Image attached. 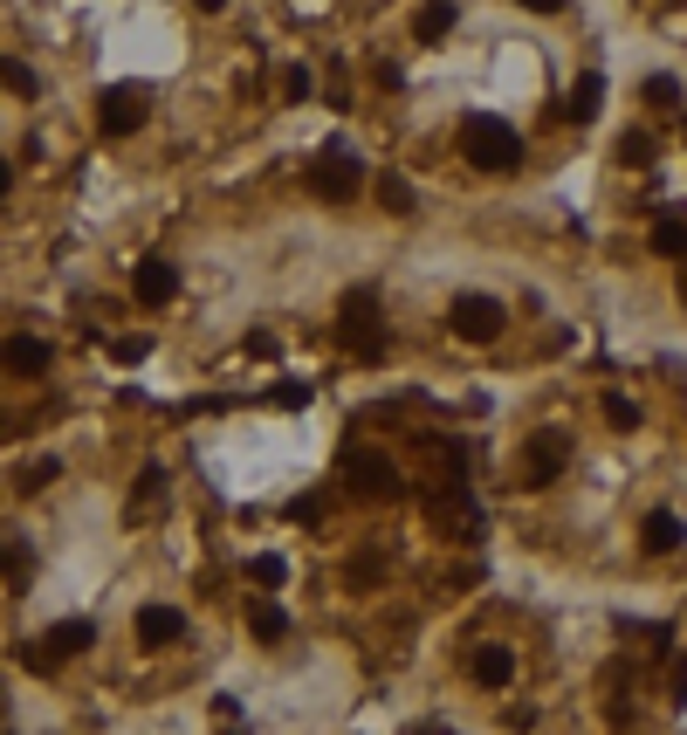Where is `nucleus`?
Returning <instances> with one entry per match:
<instances>
[{
  "mask_svg": "<svg viewBox=\"0 0 687 735\" xmlns=\"http://www.w3.org/2000/svg\"><path fill=\"white\" fill-rule=\"evenodd\" d=\"M337 481H344L358 502H399V495H405L399 461H392V453H378V447H344V453H337Z\"/></svg>",
  "mask_w": 687,
  "mask_h": 735,
  "instance_id": "obj_1",
  "label": "nucleus"
},
{
  "mask_svg": "<svg viewBox=\"0 0 687 735\" xmlns=\"http://www.w3.org/2000/svg\"><path fill=\"white\" fill-rule=\"evenodd\" d=\"M461 151H468V165H481V172H508L523 159V138L508 131L502 117L474 111V117H461Z\"/></svg>",
  "mask_w": 687,
  "mask_h": 735,
  "instance_id": "obj_2",
  "label": "nucleus"
},
{
  "mask_svg": "<svg viewBox=\"0 0 687 735\" xmlns=\"http://www.w3.org/2000/svg\"><path fill=\"white\" fill-rule=\"evenodd\" d=\"M337 337L358 351V358H386V317H378V289H344L337 302Z\"/></svg>",
  "mask_w": 687,
  "mask_h": 735,
  "instance_id": "obj_3",
  "label": "nucleus"
},
{
  "mask_svg": "<svg viewBox=\"0 0 687 735\" xmlns=\"http://www.w3.org/2000/svg\"><path fill=\"white\" fill-rule=\"evenodd\" d=\"M420 502H426V516H434V529L440 537H454V543H481V509H474V495H468V481H440V489H420Z\"/></svg>",
  "mask_w": 687,
  "mask_h": 735,
  "instance_id": "obj_4",
  "label": "nucleus"
},
{
  "mask_svg": "<svg viewBox=\"0 0 687 735\" xmlns=\"http://www.w3.org/2000/svg\"><path fill=\"white\" fill-rule=\"evenodd\" d=\"M310 193L317 199H330V207H344V199H358V186H365V165H358V151L351 145H323L317 159H310Z\"/></svg>",
  "mask_w": 687,
  "mask_h": 735,
  "instance_id": "obj_5",
  "label": "nucleus"
},
{
  "mask_svg": "<svg viewBox=\"0 0 687 735\" xmlns=\"http://www.w3.org/2000/svg\"><path fill=\"white\" fill-rule=\"evenodd\" d=\"M447 331L461 337V344H495V337L508 331V310H502L495 296L468 289V296H454V302H447Z\"/></svg>",
  "mask_w": 687,
  "mask_h": 735,
  "instance_id": "obj_6",
  "label": "nucleus"
},
{
  "mask_svg": "<svg viewBox=\"0 0 687 735\" xmlns=\"http://www.w3.org/2000/svg\"><path fill=\"white\" fill-rule=\"evenodd\" d=\"M564 468H571V440L550 426V434H529V440H523L516 481H523V489H550V481H564Z\"/></svg>",
  "mask_w": 687,
  "mask_h": 735,
  "instance_id": "obj_7",
  "label": "nucleus"
},
{
  "mask_svg": "<svg viewBox=\"0 0 687 735\" xmlns=\"http://www.w3.org/2000/svg\"><path fill=\"white\" fill-rule=\"evenodd\" d=\"M145 117H151V96H145V83H117V90H104V96H96V131H104V138H131Z\"/></svg>",
  "mask_w": 687,
  "mask_h": 735,
  "instance_id": "obj_8",
  "label": "nucleus"
},
{
  "mask_svg": "<svg viewBox=\"0 0 687 735\" xmlns=\"http://www.w3.org/2000/svg\"><path fill=\"white\" fill-rule=\"evenodd\" d=\"M131 640L138 646H180L186 640V612H180V605H138Z\"/></svg>",
  "mask_w": 687,
  "mask_h": 735,
  "instance_id": "obj_9",
  "label": "nucleus"
},
{
  "mask_svg": "<svg viewBox=\"0 0 687 735\" xmlns=\"http://www.w3.org/2000/svg\"><path fill=\"white\" fill-rule=\"evenodd\" d=\"M131 296L145 302V310H165V302L180 296V268L159 262V255H145V262L131 268Z\"/></svg>",
  "mask_w": 687,
  "mask_h": 735,
  "instance_id": "obj_10",
  "label": "nucleus"
},
{
  "mask_svg": "<svg viewBox=\"0 0 687 735\" xmlns=\"http://www.w3.org/2000/svg\"><path fill=\"white\" fill-rule=\"evenodd\" d=\"M468 680L474 688H508V680H516V653L508 646H474L468 653Z\"/></svg>",
  "mask_w": 687,
  "mask_h": 735,
  "instance_id": "obj_11",
  "label": "nucleus"
},
{
  "mask_svg": "<svg viewBox=\"0 0 687 735\" xmlns=\"http://www.w3.org/2000/svg\"><path fill=\"white\" fill-rule=\"evenodd\" d=\"M0 371H14V378L48 371V344L42 337H0Z\"/></svg>",
  "mask_w": 687,
  "mask_h": 735,
  "instance_id": "obj_12",
  "label": "nucleus"
},
{
  "mask_svg": "<svg viewBox=\"0 0 687 735\" xmlns=\"http://www.w3.org/2000/svg\"><path fill=\"white\" fill-rule=\"evenodd\" d=\"M598 111H605V76L584 69L577 83H571V96H564V117H571V124H592Z\"/></svg>",
  "mask_w": 687,
  "mask_h": 735,
  "instance_id": "obj_13",
  "label": "nucleus"
},
{
  "mask_svg": "<svg viewBox=\"0 0 687 735\" xmlns=\"http://www.w3.org/2000/svg\"><path fill=\"white\" fill-rule=\"evenodd\" d=\"M454 21H461V8H454V0H426V8L413 14V42H426V48L447 42V35H454Z\"/></svg>",
  "mask_w": 687,
  "mask_h": 735,
  "instance_id": "obj_14",
  "label": "nucleus"
},
{
  "mask_svg": "<svg viewBox=\"0 0 687 735\" xmlns=\"http://www.w3.org/2000/svg\"><path fill=\"white\" fill-rule=\"evenodd\" d=\"M248 632H254L262 646H283V640H289V612H283V605H268V598H254V605H248Z\"/></svg>",
  "mask_w": 687,
  "mask_h": 735,
  "instance_id": "obj_15",
  "label": "nucleus"
},
{
  "mask_svg": "<svg viewBox=\"0 0 687 735\" xmlns=\"http://www.w3.org/2000/svg\"><path fill=\"white\" fill-rule=\"evenodd\" d=\"M371 199H378V207H386L392 220H405V214L420 207V199H413V186H405L399 172H378V180H371Z\"/></svg>",
  "mask_w": 687,
  "mask_h": 735,
  "instance_id": "obj_16",
  "label": "nucleus"
},
{
  "mask_svg": "<svg viewBox=\"0 0 687 735\" xmlns=\"http://www.w3.org/2000/svg\"><path fill=\"white\" fill-rule=\"evenodd\" d=\"M159 502H165V468H145L138 474V489H131V502H124V516H159Z\"/></svg>",
  "mask_w": 687,
  "mask_h": 735,
  "instance_id": "obj_17",
  "label": "nucleus"
},
{
  "mask_svg": "<svg viewBox=\"0 0 687 735\" xmlns=\"http://www.w3.org/2000/svg\"><path fill=\"white\" fill-rule=\"evenodd\" d=\"M48 646H56L62 661H69V653H90L96 646V625L90 619H56V625H48Z\"/></svg>",
  "mask_w": 687,
  "mask_h": 735,
  "instance_id": "obj_18",
  "label": "nucleus"
},
{
  "mask_svg": "<svg viewBox=\"0 0 687 735\" xmlns=\"http://www.w3.org/2000/svg\"><path fill=\"white\" fill-rule=\"evenodd\" d=\"M640 543H646L653 556L680 550V516H674V509H653V516H646V529H640Z\"/></svg>",
  "mask_w": 687,
  "mask_h": 735,
  "instance_id": "obj_19",
  "label": "nucleus"
},
{
  "mask_svg": "<svg viewBox=\"0 0 687 735\" xmlns=\"http://www.w3.org/2000/svg\"><path fill=\"white\" fill-rule=\"evenodd\" d=\"M14 667H21V674H35V680H48V674L62 667V653L48 646V640H21V646H14Z\"/></svg>",
  "mask_w": 687,
  "mask_h": 735,
  "instance_id": "obj_20",
  "label": "nucleus"
},
{
  "mask_svg": "<svg viewBox=\"0 0 687 735\" xmlns=\"http://www.w3.org/2000/svg\"><path fill=\"white\" fill-rule=\"evenodd\" d=\"M56 474H62V461H48V453H42V461H21L14 489H21V495H42V489H56Z\"/></svg>",
  "mask_w": 687,
  "mask_h": 735,
  "instance_id": "obj_21",
  "label": "nucleus"
},
{
  "mask_svg": "<svg viewBox=\"0 0 687 735\" xmlns=\"http://www.w3.org/2000/svg\"><path fill=\"white\" fill-rule=\"evenodd\" d=\"M653 255L687 262V220H653Z\"/></svg>",
  "mask_w": 687,
  "mask_h": 735,
  "instance_id": "obj_22",
  "label": "nucleus"
},
{
  "mask_svg": "<svg viewBox=\"0 0 687 735\" xmlns=\"http://www.w3.org/2000/svg\"><path fill=\"white\" fill-rule=\"evenodd\" d=\"M0 577H8L14 592H28V577H35V556L21 550V543H0Z\"/></svg>",
  "mask_w": 687,
  "mask_h": 735,
  "instance_id": "obj_23",
  "label": "nucleus"
},
{
  "mask_svg": "<svg viewBox=\"0 0 687 735\" xmlns=\"http://www.w3.org/2000/svg\"><path fill=\"white\" fill-rule=\"evenodd\" d=\"M598 413H605V426H612V434H632V426H640V405H632L626 392H605Z\"/></svg>",
  "mask_w": 687,
  "mask_h": 735,
  "instance_id": "obj_24",
  "label": "nucleus"
},
{
  "mask_svg": "<svg viewBox=\"0 0 687 735\" xmlns=\"http://www.w3.org/2000/svg\"><path fill=\"white\" fill-rule=\"evenodd\" d=\"M248 577H254V585H262V592H275V585H283V577H289V564H283V556H275V550H262V556H248Z\"/></svg>",
  "mask_w": 687,
  "mask_h": 735,
  "instance_id": "obj_25",
  "label": "nucleus"
},
{
  "mask_svg": "<svg viewBox=\"0 0 687 735\" xmlns=\"http://www.w3.org/2000/svg\"><path fill=\"white\" fill-rule=\"evenodd\" d=\"M0 90H8V96H35V69L14 62V56H0Z\"/></svg>",
  "mask_w": 687,
  "mask_h": 735,
  "instance_id": "obj_26",
  "label": "nucleus"
},
{
  "mask_svg": "<svg viewBox=\"0 0 687 735\" xmlns=\"http://www.w3.org/2000/svg\"><path fill=\"white\" fill-rule=\"evenodd\" d=\"M317 96V76L310 69H283V104H310Z\"/></svg>",
  "mask_w": 687,
  "mask_h": 735,
  "instance_id": "obj_27",
  "label": "nucleus"
},
{
  "mask_svg": "<svg viewBox=\"0 0 687 735\" xmlns=\"http://www.w3.org/2000/svg\"><path fill=\"white\" fill-rule=\"evenodd\" d=\"M268 405H289V413H296V405H310V386H302V378H275Z\"/></svg>",
  "mask_w": 687,
  "mask_h": 735,
  "instance_id": "obj_28",
  "label": "nucleus"
},
{
  "mask_svg": "<svg viewBox=\"0 0 687 735\" xmlns=\"http://www.w3.org/2000/svg\"><path fill=\"white\" fill-rule=\"evenodd\" d=\"M646 104L653 111H674L680 104V83H674V76H646Z\"/></svg>",
  "mask_w": 687,
  "mask_h": 735,
  "instance_id": "obj_29",
  "label": "nucleus"
},
{
  "mask_svg": "<svg viewBox=\"0 0 687 735\" xmlns=\"http://www.w3.org/2000/svg\"><path fill=\"white\" fill-rule=\"evenodd\" d=\"M619 159H626V165H653V138H646V131H626V138H619Z\"/></svg>",
  "mask_w": 687,
  "mask_h": 735,
  "instance_id": "obj_30",
  "label": "nucleus"
},
{
  "mask_svg": "<svg viewBox=\"0 0 687 735\" xmlns=\"http://www.w3.org/2000/svg\"><path fill=\"white\" fill-rule=\"evenodd\" d=\"M111 358H117V365H138V358H151V337H117V344H111Z\"/></svg>",
  "mask_w": 687,
  "mask_h": 735,
  "instance_id": "obj_31",
  "label": "nucleus"
},
{
  "mask_svg": "<svg viewBox=\"0 0 687 735\" xmlns=\"http://www.w3.org/2000/svg\"><path fill=\"white\" fill-rule=\"evenodd\" d=\"M371 577H386V556H358V564H351V585H371Z\"/></svg>",
  "mask_w": 687,
  "mask_h": 735,
  "instance_id": "obj_32",
  "label": "nucleus"
},
{
  "mask_svg": "<svg viewBox=\"0 0 687 735\" xmlns=\"http://www.w3.org/2000/svg\"><path fill=\"white\" fill-rule=\"evenodd\" d=\"M289 516H296V522H323V502H317V495H296Z\"/></svg>",
  "mask_w": 687,
  "mask_h": 735,
  "instance_id": "obj_33",
  "label": "nucleus"
},
{
  "mask_svg": "<svg viewBox=\"0 0 687 735\" xmlns=\"http://www.w3.org/2000/svg\"><path fill=\"white\" fill-rule=\"evenodd\" d=\"M214 722L234 728V722H241V701H234V694H220V701H214Z\"/></svg>",
  "mask_w": 687,
  "mask_h": 735,
  "instance_id": "obj_34",
  "label": "nucleus"
},
{
  "mask_svg": "<svg viewBox=\"0 0 687 735\" xmlns=\"http://www.w3.org/2000/svg\"><path fill=\"white\" fill-rule=\"evenodd\" d=\"M516 8H529V14H564V0H516Z\"/></svg>",
  "mask_w": 687,
  "mask_h": 735,
  "instance_id": "obj_35",
  "label": "nucleus"
},
{
  "mask_svg": "<svg viewBox=\"0 0 687 735\" xmlns=\"http://www.w3.org/2000/svg\"><path fill=\"white\" fill-rule=\"evenodd\" d=\"M8 186H14V172H8V159H0V199H8Z\"/></svg>",
  "mask_w": 687,
  "mask_h": 735,
  "instance_id": "obj_36",
  "label": "nucleus"
},
{
  "mask_svg": "<svg viewBox=\"0 0 687 735\" xmlns=\"http://www.w3.org/2000/svg\"><path fill=\"white\" fill-rule=\"evenodd\" d=\"M193 8H199V14H220V8H227V0H193Z\"/></svg>",
  "mask_w": 687,
  "mask_h": 735,
  "instance_id": "obj_37",
  "label": "nucleus"
}]
</instances>
